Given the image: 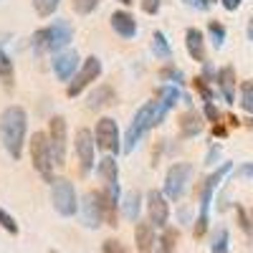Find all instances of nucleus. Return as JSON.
<instances>
[{
  "label": "nucleus",
  "instance_id": "f257e3e1",
  "mask_svg": "<svg viewBox=\"0 0 253 253\" xmlns=\"http://www.w3.org/2000/svg\"><path fill=\"white\" fill-rule=\"evenodd\" d=\"M26 134H28V114L23 107H10L3 109L0 114V142H3L5 152L13 160H20L23 155V144H26Z\"/></svg>",
  "mask_w": 253,
  "mask_h": 253
},
{
  "label": "nucleus",
  "instance_id": "f03ea898",
  "mask_svg": "<svg viewBox=\"0 0 253 253\" xmlns=\"http://www.w3.org/2000/svg\"><path fill=\"white\" fill-rule=\"evenodd\" d=\"M167 112H170V109H167L162 101H157V99L142 104V107L137 109V114L132 117V122H129V129H126V134H124V147H122V152L129 155L134 147L142 142V137L152 129V126H157V124L165 122Z\"/></svg>",
  "mask_w": 253,
  "mask_h": 253
},
{
  "label": "nucleus",
  "instance_id": "7ed1b4c3",
  "mask_svg": "<svg viewBox=\"0 0 253 253\" xmlns=\"http://www.w3.org/2000/svg\"><path fill=\"white\" fill-rule=\"evenodd\" d=\"M71 38H74V28L66 23V20H53L51 26L38 28L31 36V46L38 53H43V51L61 53V51H66V46L71 43Z\"/></svg>",
  "mask_w": 253,
  "mask_h": 253
},
{
  "label": "nucleus",
  "instance_id": "20e7f679",
  "mask_svg": "<svg viewBox=\"0 0 253 253\" xmlns=\"http://www.w3.org/2000/svg\"><path fill=\"white\" fill-rule=\"evenodd\" d=\"M230 170H233V162H223V165H218L215 170H213V175L203 182V187H200V213H198L195 228H193V236H195V238H203V236H205L208 223H210V203H213V195H215L220 180H223Z\"/></svg>",
  "mask_w": 253,
  "mask_h": 253
},
{
  "label": "nucleus",
  "instance_id": "39448f33",
  "mask_svg": "<svg viewBox=\"0 0 253 253\" xmlns=\"http://www.w3.org/2000/svg\"><path fill=\"white\" fill-rule=\"evenodd\" d=\"M31 165H33V170L43 177L48 185L56 182L53 177V150H51V139L46 132H33L31 134Z\"/></svg>",
  "mask_w": 253,
  "mask_h": 253
},
{
  "label": "nucleus",
  "instance_id": "423d86ee",
  "mask_svg": "<svg viewBox=\"0 0 253 253\" xmlns=\"http://www.w3.org/2000/svg\"><path fill=\"white\" fill-rule=\"evenodd\" d=\"M51 205L61 218H71L79 213V195H76V187L71 180L66 177H56V182L51 185Z\"/></svg>",
  "mask_w": 253,
  "mask_h": 253
},
{
  "label": "nucleus",
  "instance_id": "0eeeda50",
  "mask_svg": "<svg viewBox=\"0 0 253 253\" xmlns=\"http://www.w3.org/2000/svg\"><path fill=\"white\" fill-rule=\"evenodd\" d=\"M81 220L86 228L96 230L107 223V205H104V195L101 190H89V193L81 195V205H79Z\"/></svg>",
  "mask_w": 253,
  "mask_h": 253
},
{
  "label": "nucleus",
  "instance_id": "6e6552de",
  "mask_svg": "<svg viewBox=\"0 0 253 253\" xmlns=\"http://www.w3.org/2000/svg\"><path fill=\"white\" fill-rule=\"evenodd\" d=\"M190 175H193V165H190V162L170 165V170H167V175H165V187H162L165 198L177 203L182 198V193H185L187 182H190Z\"/></svg>",
  "mask_w": 253,
  "mask_h": 253
},
{
  "label": "nucleus",
  "instance_id": "1a4fd4ad",
  "mask_svg": "<svg viewBox=\"0 0 253 253\" xmlns=\"http://www.w3.org/2000/svg\"><path fill=\"white\" fill-rule=\"evenodd\" d=\"M101 76V61L96 58V56H89L86 61L81 63V69L76 71V76L69 81V86H66V96L69 99H76V96H81L84 91H86L91 84L96 81Z\"/></svg>",
  "mask_w": 253,
  "mask_h": 253
},
{
  "label": "nucleus",
  "instance_id": "9d476101",
  "mask_svg": "<svg viewBox=\"0 0 253 253\" xmlns=\"http://www.w3.org/2000/svg\"><path fill=\"white\" fill-rule=\"evenodd\" d=\"M94 139H96V147L109 155H117L122 152V137H119V126L112 117H101L94 126Z\"/></svg>",
  "mask_w": 253,
  "mask_h": 253
},
{
  "label": "nucleus",
  "instance_id": "9b49d317",
  "mask_svg": "<svg viewBox=\"0 0 253 253\" xmlns=\"http://www.w3.org/2000/svg\"><path fill=\"white\" fill-rule=\"evenodd\" d=\"M74 150H76V157H79V165H81V175H89L91 167L96 165V139L91 134V129L81 126L74 137Z\"/></svg>",
  "mask_w": 253,
  "mask_h": 253
},
{
  "label": "nucleus",
  "instance_id": "f8f14e48",
  "mask_svg": "<svg viewBox=\"0 0 253 253\" xmlns=\"http://www.w3.org/2000/svg\"><path fill=\"white\" fill-rule=\"evenodd\" d=\"M48 139H51V150H53V160L56 165H66V142H69V132H66V119L61 114L48 119V129H46Z\"/></svg>",
  "mask_w": 253,
  "mask_h": 253
},
{
  "label": "nucleus",
  "instance_id": "ddd939ff",
  "mask_svg": "<svg viewBox=\"0 0 253 253\" xmlns=\"http://www.w3.org/2000/svg\"><path fill=\"white\" fill-rule=\"evenodd\" d=\"M147 218L155 228H167V223H170V200L165 198L162 190L147 193Z\"/></svg>",
  "mask_w": 253,
  "mask_h": 253
},
{
  "label": "nucleus",
  "instance_id": "4468645a",
  "mask_svg": "<svg viewBox=\"0 0 253 253\" xmlns=\"http://www.w3.org/2000/svg\"><path fill=\"white\" fill-rule=\"evenodd\" d=\"M51 66H53V74L58 81H71L76 76V71L81 69V63H79V53L74 48H66V51H61L56 53V58L51 61Z\"/></svg>",
  "mask_w": 253,
  "mask_h": 253
},
{
  "label": "nucleus",
  "instance_id": "2eb2a0df",
  "mask_svg": "<svg viewBox=\"0 0 253 253\" xmlns=\"http://www.w3.org/2000/svg\"><path fill=\"white\" fill-rule=\"evenodd\" d=\"M157 233H155V225L147 220V223H137L134 225V243L139 253H155L157 251Z\"/></svg>",
  "mask_w": 253,
  "mask_h": 253
},
{
  "label": "nucleus",
  "instance_id": "dca6fc26",
  "mask_svg": "<svg viewBox=\"0 0 253 253\" xmlns=\"http://www.w3.org/2000/svg\"><path fill=\"white\" fill-rule=\"evenodd\" d=\"M109 23H112V31L119 38H134L137 36V20L129 10H114Z\"/></svg>",
  "mask_w": 253,
  "mask_h": 253
},
{
  "label": "nucleus",
  "instance_id": "f3484780",
  "mask_svg": "<svg viewBox=\"0 0 253 253\" xmlns=\"http://www.w3.org/2000/svg\"><path fill=\"white\" fill-rule=\"evenodd\" d=\"M185 48H187L190 56H193V61L208 63L205 61V38H203V33L198 28H187L185 31Z\"/></svg>",
  "mask_w": 253,
  "mask_h": 253
},
{
  "label": "nucleus",
  "instance_id": "a211bd4d",
  "mask_svg": "<svg viewBox=\"0 0 253 253\" xmlns=\"http://www.w3.org/2000/svg\"><path fill=\"white\" fill-rule=\"evenodd\" d=\"M215 81H218V86H220L223 99L228 104H233L236 101V71H233V66H223L218 71V79Z\"/></svg>",
  "mask_w": 253,
  "mask_h": 253
},
{
  "label": "nucleus",
  "instance_id": "6ab92c4d",
  "mask_svg": "<svg viewBox=\"0 0 253 253\" xmlns=\"http://www.w3.org/2000/svg\"><path fill=\"white\" fill-rule=\"evenodd\" d=\"M203 132V117L193 109H187L182 117H180V137H198Z\"/></svg>",
  "mask_w": 253,
  "mask_h": 253
},
{
  "label": "nucleus",
  "instance_id": "aec40b11",
  "mask_svg": "<svg viewBox=\"0 0 253 253\" xmlns=\"http://www.w3.org/2000/svg\"><path fill=\"white\" fill-rule=\"evenodd\" d=\"M139 210H142V195L137 193V190H132V193H126L122 198V215L126 220L139 223Z\"/></svg>",
  "mask_w": 253,
  "mask_h": 253
},
{
  "label": "nucleus",
  "instance_id": "412c9836",
  "mask_svg": "<svg viewBox=\"0 0 253 253\" xmlns=\"http://www.w3.org/2000/svg\"><path fill=\"white\" fill-rule=\"evenodd\" d=\"M112 99H114V89H112V86H96V89L89 94L86 109H91V112L104 109L107 104H112Z\"/></svg>",
  "mask_w": 253,
  "mask_h": 253
},
{
  "label": "nucleus",
  "instance_id": "4be33fe9",
  "mask_svg": "<svg viewBox=\"0 0 253 253\" xmlns=\"http://www.w3.org/2000/svg\"><path fill=\"white\" fill-rule=\"evenodd\" d=\"M0 81H3V86H5V89H13V84H15L13 61H10V56L5 53L3 46H0Z\"/></svg>",
  "mask_w": 253,
  "mask_h": 253
},
{
  "label": "nucleus",
  "instance_id": "5701e85b",
  "mask_svg": "<svg viewBox=\"0 0 253 253\" xmlns=\"http://www.w3.org/2000/svg\"><path fill=\"white\" fill-rule=\"evenodd\" d=\"M177 238H180V233H177L175 228H165L162 236H160V241H157V251H155V253H175Z\"/></svg>",
  "mask_w": 253,
  "mask_h": 253
},
{
  "label": "nucleus",
  "instance_id": "b1692460",
  "mask_svg": "<svg viewBox=\"0 0 253 253\" xmlns=\"http://www.w3.org/2000/svg\"><path fill=\"white\" fill-rule=\"evenodd\" d=\"M152 53L157 58H162V61L172 58V48H170V43H167V38H165L162 31H155L152 33Z\"/></svg>",
  "mask_w": 253,
  "mask_h": 253
},
{
  "label": "nucleus",
  "instance_id": "393cba45",
  "mask_svg": "<svg viewBox=\"0 0 253 253\" xmlns=\"http://www.w3.org/2000/svg\"><path fill=\"white\" fill-rule=\"evenodd\" d=\"M228 243H230V233H228V228H215V233L213 238H210V253H230L228 251Z\"/></svg>",
  "mask_w": 253,
  "mask_h": 253
},
{
  "label": "nucleus",
  "instance_id": "a878e982",
  "mask_svg": "<svg viewBox=\"0 0 253 253\" xmlns=\"http://www.w3.org/2000/svg\"><path fill=\"white\" fill-rule=\"evenodd\" d=\"M180 99H182V94H180V89L175 86V84H165V86L157 91V101H162L167 109H172Z\"/></svg>",
  "mask_w": 253,
  "mask_h": 253
},
{
  "label": "nucleus",
  "instance_id": "bb28decb",
  "mask_svg": "<svg viewBox=\"0 0 253 253\" xmlns=\"http://www.w3.org/2000/svg\"><path fill=\"white\" fill-rule=\"evenodd\" d=\"M31 3H33V8H36V13H38L41 18H51V15L58 10L61 0H31Z\"/></svg>",
  "mask_w": 253,
  "mask_h": 253
},
{
  "label": "nucleus",
  "instance_id": "cd10ccee",
  "mask_svg": "<svg viewBox=\"0 0 253 253\" xmlns=\"http://www.w3.org/2000/svg\"><path fill=\"white\" fill-rule=\"evenodd\" d=\"M208 36H210V41H213V48H220L223 41H225V26L218 23V20H210L208 23Z\"/></svg>",
  "mask_w": 253,
  "mask_h": 253
},
{
  "label": "nucleus",
  "instance_id": "c85d7f7f",
  "mask_svg": "<svg viewBox=\"0 0 253 253\" xmlns=\"http://www.w3.org/2000/svg\"><path fill=\"white\" fill-rule=\"evenodd\" d=\"M241 107L253 114V81H243L241 84Z\"/></svg>",
  "mask_w": 253,
  "mask_h": 253
},
{
  "label": "nucleus",
  "instance_id": "c756f323",
  "mask_svg": "<svg viewBox=\"0 0 253 253\" xmlns=\"http://www.w3.org/2000/svg\"><path fill=\"white\" fill-rule=\"evenodd\" d=\"M101 5V0H74V10L79 15H91Z\"/></svg>",
  "mask_w": 253,
  "mask_h": 253
},
{
  "label": "nucleus",
  "instance_id": "7c9ffc66",
  "mask_svg": "<svg viewBox=\"0 0 253 253\" xmlns=\"http://www.w3.org/2000/svg\"><path fill=\"white\" fill-rule=\"evenodd\" d=\"M193 86L198 89V94L203 96V101H205V104L215 99V94H213V89H210V86H208V81H205L203 76H195V79H193Z\"/></svg>",
  "mask_w": 253,
  "mask_h": 253
},
{
  "label": "nucleus",
  "instance_id": "2f4dec72",
  "mask_svg": "<svg viewBox=\"0 0 253 253\" xmlns=\"http://www.w3.org/2000/svg\"><path fill=\"white\" fill-rule=\"evenodd\" d=\"M0 228H3V230H8L10 236H18V233H20V228H18L15 218H13L10 213H5L3 208H0Z\"/></svg>",
  "mask_w": 253,
  "mask_h": 253
},
{
  "label": "nucleus",
  "instance_id": "473e14b6",
  "mask_svg": "<svg viewBox=\"0 0 253 253\" xmlns=\"http://www.w3.org/2000/svg\"><path fill=\"white\" fill-rule=\"evenodd\" d=\"M101 253H129V248H126L122 241H117V238H107L101 243Z\"/></svg>",
  "mask_w": 253,
  "mask_h": 253
},
{
  "label": "nucleus",
  "instance_id": "72a5a7b5",
  "mask_svg": "<svg viewBox=\"0 0 253 253\" xmlns=\"http://www.w3.org/2000/svg\"><path fill=\"white\" fill-rule=\"evenodd\" d=\"M160 76H162L165 81H170V84H175V86H177V84H182V81H185L182 71H180V69H175V66H165Z\"/></svg>",
  "mask_w": 253,
  "mask_h": 253
},
{
  "label": "nucleus",
  "instance_id": "f704fd0d",
  "mask_svg": "<svg viewBox=\"0 0 253 253\" xmlns=\"http://www.w3.org/2000/svg\"><path fill=\"white\" fill-rule=\"evenodd\" d=\"M236 213H238V223H241V228L246 230V236H253V223H251V218H248V213H246V208H243V205H236Z\"/></svg>",
  "mask_w": 253,
  "mask_h": 253
},
{
  "label": "nucleus",
  "instance_id": "c9c22d12",
  "mask_svg": "<svg viewBox=\"0 0 253 253\" xmlns=\"http://www.w3.org/2000/svg\"><path fill=\"white\" fill-rule=\"evenodd\" d=\"M203 112H205V119H210L213 124H218V119H220V112H218V107L213 101H208L205 107H203Z\"/></svg>",
  "mask_w": 253,
  "mask_h": 253
},
{
  "label": "nucleus",
  "instance_id": "e433bc0d",
  "mask_svg": "<svg viewBox=\"0 0 253 253\" xmlns=\"http://www.w3.org/2000/svg\"><path fill=\"white\" fill-rule=\"evenodd\" d=\"M187 8H195V10H208L210 5L215 3V0H182Z\"/></svg>",
  "mask_w": 253,
  "mask_h": 253
},
{
  "label": "nucleus",
  "instance_id": "4c0bfd02",
  "mask_svg": "<svg viewBox=\"0 0 253 253\" xmlns=\"http://www.w3.org/2000/svg\"><path fill=\"white\" fill-rule=\"evenodd\" d=\"M142 10L147 15H155L160 10V0H142Z\"/></svg>",
  "mask_w": 253,
  "mask_h": 253
},
{
  "label": "nucleus",
  "instance_id": "58836bf2",
  "mask_svg": "<svg viewBox=\"0 0 253 253\" xmlns=\"http://www.w3.org/2000/svg\"><path fill=\"white\" fill-rule=\"evenodd\" d=\"M236 175H238V177H253V162H246V165H241Z\"/></svg>",
  "mask_w": 253,
  "mask_h": 253
},
{
  "label": "nucleus",
  "instance_id": "ea45409f",
  "mask_svg": "<svg viewBox=\"0 0 253 253\" xmlns=\"http://www.w3.org/2000/svg\"><path fill=\"white\" fill-rule=\"evenodd\" d=\"M218 155H220V147L215 144V147H213V150H210V152H208V157H205V165H213V162L218 160Z\"/></svg>",
  "mask_w": 253,
  "mask_h": 253
},
{
  "label": "nucleus",
  "instance_id": "a19ab883",
  "mask_svg": "<svg viewBox=\"0 0 253 253\" xmlns=\"http://www.w3.org/2000/svg\"><path fill=\"white\" fill-rule=\"evenodd\" d=\"M220 3H223L225 10H238L241 8V0H220Z\"/></svg>",
  "mask_w": 253,
  "mask_h": 253
},
{
  "label": "nucleus",
  "instance_id": "79ce46f5",
  "mask_svg": "<svg viewBox=\"0 0 253 253\" xmlns=\"http://www.w3.org/2000/svg\"><path fill=\"white\" fill-rule=\"evenodd\" d=\"M213 134H215V137H225L228 132H225V126H223V124H213Z\"/></svg>",
  "mask_w": 253,
  "mask_h": 253
},
{
  "label": "nucleus",
  "instance_id": "37998d69",
  "mask_svg": "<svg viewBox=\"0 0 253 253\" xmlns=\"http://www.w3.org/2000/svg\"><path fill=\"white\" fill-rule=\"evenodd\" d=\"M228 124H230V126H238L241 122H238V117H233V114H228Z\"/></svg>",
  "mask_w": 253,
  "mask_h": 253
},
{
  "label": "nucleus",
  "instance_id": "c03bdc74",
  "mask_svg": "<svg viewBox=\"0 0 253 253\" xmlns=\"http://www.w3.org/2000/svg\"><path fill=\"white\" fill-rule=\"evenodd\" d=\"M119 3H122V5H132V3H134V0H119Z\"/></svg>",
  "mask_w": 253,
  "mask_h": 253
},
{
  "label": "nucleus",
  "instance_id": "a18cd8bd",
  "mask_svg": "<svg viewBox=\"0 0 253 253\" xmlns=\"http://www.w3.org/2000/svg\"><path fill=\"white\" fill-rule=\"evenodd\" d=\"M248 36H253V18H251V26H248Z\"/></svg>",
  "mask_w": 253,
  "mask_h": 253
},
{
  "label": "nucleus",
  "instance_id": "49530a36",
  "mask_svg": "<svg viewBox=\"0 0 253 253\" xmlns=\"http://www.w3.org/2000/svg\"><path fill=\"white\" fill-rule=\"evenodd\" d=\"M248 126H251V129H253V119H248Z\"/></svg>",
  "mask_w": 253,
  "mask_h": 253
},
{
  "label": "nucleus",
  "instance_id": "de8ad7c7",
  "mask_svg": "<svg viewBox=\"0 0 253 253\" xmlns=\"http://www.w3.org/2000/svg\"><path fill=\"white\" fill-rule=\"evenodd\" d=\"M248 38H251V41H253V36H248Z\"/></svg>",
  "mask_w": 253,
  "mask_h": 253
},
{
  "label": "nucleus",
  "instance_id": "09e8293b",
  "mask_svg": "<svg viewBox=\"0 0 253 253\" xmlns=\"http://www.w3.org/2000/svg\"><path fill=\"white\" fill-rule=\"evenodd\" d=\"M51 253H58V251H51Z\"/></svg>",
  "mask_w": 253,
  "mask_h": 253
}]
</instances>
